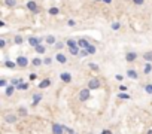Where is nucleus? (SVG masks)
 <instances>
[{
    "label": "nucleus",
    "mask_w": 152,
    "mask_h": 134,
    "mask_svg": "<svg viewBox=\"0 0 152 134\" xmlns=\"http://www.w3.org/2000/svg\"><path fill=\"white\" fill-rule=\"evenodd\" d=\"M100 85H101V84H100V80L96 79V77L91 79L90 82H88V88H90V89H97V88H100Z\"/></svg>",
    "instance_id": "obj_1"
},
{
    "label": "nucleus",
    "mask_w": 152,
    "mask_h": 134,
    "mask_svg": "<svg viewBox=\"0 0 152 134\" xmlns=\"http://www.w3.org/2000/svg\"><path fill=\"white\" fill-rule=\"evenodd\" d=\"M79 98L81 100H88V98H90V88H84L79 92Z\"/></svg>",
    "instance_id": "obj_2"
},
{
    "label": "nucleus",
    "mask_w": 152,
    "mask_h": 134,
    "mask_svg": "<svg viewBox=\"0 0 152 134\" xmlns=\"http://www.w3.org/2000/svg\"><path fill=\"white\" fill-rule=\"evenodd\" d=\"M60 77H61V80H63V82H66V84L72 82V75H70V73H67V72L61 73V75H60Z\"/></svg>",
    "instance_id": "obj_3"
},
{
    "label": "nucleus",
    "mask_w": 152,
    "mask_h": 134,
    "mask_svg": "<svg viewBox=\"0 0 152 134\" xmlns=\"http://www.w3.org/2000/svg\"><path fill=\"white\" fill-rule=\"evenodd\" d=\"M17 64L21 66V67H25V66L29 64V60L25 58V57H18V58H17Z\"/></svg>",
    "instance_id": "obj_4"
},
{
    "label": "nucleus",
    "mask_w": 152,
    "mask_h": 134,
    "mask_svg": "<svg viewBox=\"0 0 152 134\" xmlns=\"http://www.w3.org/2000/svg\"><path fill=\"white\" fill-rule=\"evenodd\" d=\"M52 131H54L55 134H61L63 131H64V127H61V125H58V124H52Z\"/></svg>",
    "instance_id": "obj_5"
},
{
    "label": "nucleus",
    "mask_w": 152,
    "mask_h": 134,
    "mask_svg": "<svg viewBox=\"0 0 152 134\" xmlns=\"http://www.w3.org/2000/svg\"><path fill=\"white\" fill-rule=\"evenodd\" d=\"M15 89H17V87H15L14 84H10V85H9V87L6 88V96H8V97H10L12 94L15 92Z\"/></svg>",
    "instance_id": "obj_6"
},
{
    "label": "nucleus",
    "mask_w": 152,
    "mask_h": 134,
    "mask_svg": "<svg viewBox=\"0 0 152 134\" xmlns=\"http://www.w3.org/2000/svg\"><path fill=\"white\" fill-rule=\"evenodd\" d=\"M40 42H42V40H40L39 37H30V39H29V43H30L31 46H37Z\"/></svg>",
    "instance_id": "obj_7"
},
{
    "label": "nucleus",
    "mask_w": 152,
    "mask_h": 134,
    "mask_svg": "<svg viewBox=\"0 0 152 134\" xmlns=\"http://www.w3.org/2000/svg\"><path fill=\"white\" fill-rule=\"evenodd\" d=\"M5 121H6L8 124H14L15 121H17V116L15 115H6L5 116Z\"/></svg>",
    "instance_id": "obj_8"
},
{
    "label": "nucleus",
    "mask_w": 152,
    "mask_h": 134,
    "mask_svg": "<svg viewBox=\"0 0 152 134\" xmlns=\"http://www.w3.org/2000/svg\"><path fill=\"white\" fill-rule=\"evenodd\" d=\"M78 45H79V48H88V46H90L88 40H85V39H79L78 40Z\"/></svg>",
    "instance_id": "obj_9"
},
{
    "label": "nucleus",
    "mask_w": 152,
    "mask_h": 134,
    "mask_svg": "<svg viewBox=\"0 0 152 134\" xmlns=\"http://www.w3.org/2000/svg\"><path fill=\"white\" fill-rule=\"evenodd\" d=\"M125 58H127V61H134L137 58V55H136V52H128L125 55Z\"/></svg>",
    "instance_id": "obj_10"
},
{
    "label": "nucleus",
    "mask_w": 152,
    "mask_h": 134,
    "mask_svg": "<svg viewBox=\"0 0 152 134\" xmlns=\"http://www.w3.org/2000/svg\"><path fill=\"white\" fill-rule=\"evenodd\" d=\"M40 100H42V96H40V94H34V96H33V106L39 104Z\"/></svg>",
    "instance_id": "obj_11"
},
{
    "label": "nucleus",
    "mask_w": 152,
    "mask_h": 134,
    "mask_svg": "<svg viewBox=\"0 0 152 134\" xmlns=\"http://www.w3.org/2000/svg\"><path fill=\"white\" fill-rule=\"evenodd\" d=\"M49 85H51V80H49V79H45V80H42V82L39 84V88L45 89V88H48Z\"/></svg>",
    "instance_id": "obj_12"
},
{
    "label": "nucleus",
    "mask_w": 152,
    "mask_h": 134,
    "mask_svg": "<svg viewBox=\"0 0 152 134\" xmlns=\"http://www.w3.org/2000/svg\"><path fill=\"white\" fill-rule=\"evenodd\" d=\"M127 76H128L130 79H137V77H139V76H137V72H136V70H131V69L127 72Z\"/></svg>",
    "instance_id": "obj_13"
},
{
    "label": "nucleus",
    "mask_w": 152,
    "mask_h": 134,
    "mask_svg": "<svg viewBox=\"0 0 152 134\" xmlns=\"http://www.w3.org/2000/svg\"><path fill=\"white\" fill-rule=\"evenodd\" d=\"M27 8H29L31 12H37V10H39V9H37V6H36V3H34V2H29V3H27Z\"/></svg>",
    "instance_id": "obj_14"
},
{
    "label": "nucleus",
    "mask_w": 152,
    "mask_h": 134,
    "mask_svg": "<svg viewBox=\"0 0 152 134\" xmlns=\"http://www.w3.org/2000/svg\"><path fill=\"white\" fill-rule=\"evenodd\" d=\"M55 58H57V61H58V63H61V64H64V63H66V57L63 55L61 52H58V54H57V57H55Z\"/></svg>",
    "instance_id": "obj_15"
},
{
    "label": "nucleus",
    "mask_w": 152,
    "mask_h": 134,
    "mask_svg": "<svg viewBox=\"0 0 152 134\" xmlns=\"http://www.w3.org/2000/svg\"><path fill=\"white\" fill-rule=\"evenodd\" d=\"M5 66L8 67V69H15V67H17L18 64H17V61H15V63H14V61H6V63H5Z\"/></svg>",
    "instance_id": "obj_16"
},
{
    "label": "nucleus",
    "mask_w": 152,
    "mask_h": 134,
    "mask_svg": "<svg viewBox=\"0 0 152 134\" xmlns=\"http://www.w3.org/2000/svg\"><path fill=\"white\" fill-rule=\"evenodd\" d=\"M79 52H81V51H79V45H78V46H73V48H70V54H72V55H78Z\"/></svg>",
    "instance_id": "obj_17"
},
{
    "label": "nucleus",
    "mask_w": 152,
    "mask_h": 134,
    "mask_svg": "<svg viewBox=\"0 0 152 134\" xmlns=\"http://www.w3.org/2000/svg\"><path fill=\"white\" fill-rule=\"evenodd\" d=\"M17 89H21V91L29 89V84H22V82H20V84L17 85Z\"/></svg>",
    "instance_id": "obj_18"
},
{
    "label": "nucleus",
    "mask_w": 152,
    "mask_h": 134,
    "mask_svg": "<svg viewBox=\"0 0 152 134\" xmlns=\"http://www.w3.org/2000/svg\"><path fill=\"white\" fill-rule=\"evenodd\" d=\"M151 70H152V64H151V61H148L145 64V73L148 75V73H151Z\"/></svg>",
    "instance_id": "obj_19"
},
{
    "label": "nucleus",
    "mask_w": 152,
    "mask_h": 134,
    "mask_svg": "<svg viewBox=\"0 0 152 134\" xmlns=\"http://www.w3.org/2000/svg\"><path fill=\"white\" fill-rule=\"evenodd\" d=\"M79 55H81V57H86V55H90V52H88V48H81Z\"/></svg>",
    "instance_id": "obj_20"
},
{
    "label": "nucleus",
    "mask_w": 152,
    "mask_h": 134,
    "mask_svg": "<svg viewBox=\"0 0 152 134\" xmlns=\"http://www.w3.org/2000/svg\"><path fill=\"white\" fill-rule=\"evenodd\" d=\"M66 43H67V46H69V48H73V46H78V42H75V40H73V39H69V40H67V42H66Z\"/></svg>",
    "instance_id": "obj_21"
},
{
    "label": "nucleus",
    "mask_w": 152,
    "mask_h": 134,
    "mask_svg": "<svg viewBox=\"0 0 152 134\" xmlns=\"http://www.w3.org/2000/svg\"><path fill=\"white\" fill-rule=\"evenodd\" d=\"M46 42H48L49 45H55V37H54V36H48V37H46Z\"/></svg>",
    "instance_id": "obj_22"
},
{
    "label": "nucleus",
    "mask_w": 152,
    "mask_h": 134,
    "mask_svg": "<svg viewBox=\"0 0 152 134\" xmlns=\"http://www.w3.org/2000/svg\"><path fill=\"white\" fill-rule=\"evenodd\" d=\"M143 58H145L146 61H152V52H145V54H143Z\"/></svg>",
    "instance_id": "obj_23"
},
{
    "label": "nucleus",
    "mask_w": 152,
    "mask_h": 134,
    "mask_svg": "<svg viewBox=\"0 0 152 134\" xmlns=\"http://www.w3.org/2000/svg\"><path fill=\"white\" fill-rule=\"evenodd\" d=\"M34 48H36V52H39V54H43L45 52V46H42L40 43L37 45V46H34Z\"/></svg>",
    "instance_id": "obj_24"
},
{
    "label": "nucleus",
    "mask_w": 152,
    "mask_h": 134,
    "mask_svg": "<svg viewBox=\"0 0 152 134\" xmlns=\"http://www.w3.org/2000/svg\"><path fill=\"white\" fill-rule=\"evenodd\" d=\"M5 5L6 6H15L17 5V0H5Z\"/></svg>",
    "instance_id": "obj_25"
},
{
    "label": "nucleus",
    "mask_w": 152,
    "mask_h": 134,
    "mask_svg": "<svg viewBox=\"0 0 152 134\" xmlns=\"http://www.w3.org/2000/svg\"><path fill=\"white\" fill-rule=\"evenodd\" d=\"M118 97H119V98H122V100H128V98H130V96H128V94H125L124 91H122L121 94H118Z\"/></svg>",
    "instance_id": "obj_26"
},
{
    "label": "nucleus",
    "mask_w": 152,
    "mask_h": 134,
    "mask_svg": "<svg viewBox=\"0 0 152 134\" xmlns=\"http://www.w3.org/2000/svg\"><path fill=\"white\" fill-rule=\"evenodd\" d=\"M49 13H51V15H58L60 10H58L57 8H51V9H49Z\"/></svg>",
    "instance_id": "obj_27"
},
{
    "label": "nucleus",
    "mask_w": 152,
    "mask_h": 134,
    "mask_svg": "<svg viewBox=\"0 0 152 134\" xmlns=\"http://www.w3.org/2000/svg\"><path fill=\"white\" fill-rule=\"evenodd\" d=\"M31 64H33V66H40V64H42V60H40V58H33Z\"/></svg>",
    "instance_id": "obj_28"
},
{
    "label": "nucleus",
    "mask_w": 152,
    "mask_h": 134,
    "mask_svg": "<svg viewBox=\"0 0 152 134\" xmlns=\"http://www.w3.org/2000/svg\"><path fill=\"white\" fill-rule=\"evenodd\" d=\"M121 29V24L119 22H113L112 24V30H119Z\"/></svg>",
    "instance_id": "obj_29"
},
{
    "label": "nucleus",
    "mask_w": 152,
    "mask_h": 134,
    "mask_svg": "<svg viewBox=\"0 0 152 134\" xmlns=\"http://www.w3.org/2000/svg\"><path fill=\"white\" fill-rule=\"evenodd\" d=\"M15 43L17 45H21L22 43V37L21 36H15Z\"/></svg>",
    "instance_id": "obj_30"
},
{
    "label": "nucleus",
    "mask_w": 152,
    "mask_h": 134,
    "mask_svg": "<svg viewBox=\"0 0 152 134\" xmlns=\"http://www.w3.org/2000/svg\"><path fill=\"white\" fill-rule=\"evenodd\" d=\"M145 91H146L148 94H152V84H149V85H146V87H145Z\"/></svg>",
    "instance_id": "obj_31"
},
{
    "label": "nucleus",
    "mask_w": 152,
    "mask_h": 134,
    "mask_svg": "<svg viewBox=\"0 0 152 134\" xmlns=\"http://www.w3.org/2000/svg\"><path fill=\"white\" fill-rule=\"evenodd\" d=\"M88 52H90V54H96V46L90 45V46H88Z\"/></svg>",
    "instance_id": "obj_32"
},
{
    "label": "nucleus",
    "mask_w": 152,
    "mask_h": 134,
    "mask_svg": "<svg viewBox=\"0 0 152 134\" xmlns=\"http://www.w3.org/2000/svg\"><path fill=\"white\" fill-rule=\"evenodd\" d=\"M63 46H64V43H63V42H55V48L57 49H61Z\"/></svg>",
    "instance_id": "obj_33"
},
{
    "label": "nucleus",
    "mask_w": 152,
    "mask_h": 134,
    "mask_svg": "<svg viewBox=\"0 0 152 134\" xmlns=\"http://www.w3.org/2000/svg\"><path fill=\"white\" fill-rule=\"evenodd\" d=\"M90 69H93V70H98V66L94 64V63H90Z\"/></svg>",
    "instance_id": "obj_34"
},
{
    "label": "nucleus",
    "mask_w": 152,
    "mask_h": 134,
    "mask_svg": "<svg viewBox=\"0 0 152 134\" xmlns=\"http://www.w3.org/2000/svg\"><path fill=\"white\" fill-rule=\"evenodd\" d=\"M20 115L25 116V115H27V109H22V107H21V109H20Z\"/></svg>",
    "instance_id": "obj_35"
},
{
    "label": "nucleus",
    "mask_w": 152,
    "mask_h": 134,
    "mask_svg": "<svg viewBox=\"0 0 152 134\" xmlns=\"http://www.w3.org/2000/svg\"><path fill=\"white\" fill-rule=\"evenodd\" d=\"M134 5H143L145 3V0H133Z\"/></svg>",
    "instance_id": "obj_36"
},
{
    "label": "nucleus",
    "mask_w": 152,
    "mask_h": 134,
    "mask_svg": "<svg viewBox=\"0 0 152 134\" xmlns=\"http://www.w3.org/2000/svg\"><path fill=\"white\" fill-rule=\"evenodd\" d=\"M29 77H30V80H34V79L37 77V75H36V73H30V76H29Z\"/></svg>",
    "instance_id": "obj_37"
},
{
    "label": "nucleus",
    "mask_w": 152,
    "mask_h": 134,
    "mask_svg": "<svg viewBox=\"0 0 152 134\" xmlns=\"http://www.w3.org/2000/svg\"><path fill=\"white\" fill-rule=\"evenodd\" d=\"M51 61H52L51 58H45V60H43V64H46V66H48V64H51Z\"/></svg>",
    "instance_id": "obj_38"
},
{
    "label": "nucleus",
    "mask_w": 152,
    "mask_h": 134,
    "mask_svg": "<svg viewBox=\"0 0 152 134\" xmlns=\"http://www.w3.org/2000/svg\"><path fill=\"white\" fill-rule=\"evenodd\" d=\"M20 82H21V80H20V79H14V80H12V84H14L15 87H17V85H18Z\"/></svg>",
    "instance_id": "obj_39"
},
{
    "label": "nucleus",
    "mask_w": 152,
    "mask_h": 134,
    "mask_svg": "<svg viewBox=\"0 0 152 134\" xmlns=\"http://www.w3.org/2000/svg\"><path fill=\"white\" fill-rule=\"evenodd\" d=\"M5 45H6V42L2 39V40H0V48H5Z\"/></svg>",
    "instance_id": "obj_40"
},
{
    "label": "nucleus",
    "mask_w": 152,
    "mask_h": 134,
    "mask_svg": "<svg viewBox=\"0 0 152 134\" xmlns=\"http://www.w3.org/2000/svg\"><path fill=\"white\" fill-rule=\"evenodd\" d=\"M0 87H6V80H5V79L0 80Z\"/></svg>",
    "instance_id": "obj_41"
},
{
    "label": "nucleus",
    "mask_w": 152,
    "mask_h": 134,
    "mask_svg": "<svg viewBox=\"0 0 152 134\" xmlns=\"http://www.w3.org/2000/svg\"><path fill=\"white\" fill-rule=\"evenodd\" d=\"M64 133H73V130H72V128H67V127H64Z\"/></svg>",
    "instance_id": "obj_42"
},
{
    "label": "nucleus",
    "mask_w": 152,
    "mask_h": 134,
    "mask_svg": "<svg viewBox=\"0 0 152 134\" xmlns=\"http://www.w3.org/2000/svg\"><path fill=\"white\" fill-rule=\"evenodd\" d=\"M67 24L72 27V25H75V21H73V20H69V21H67Z\"/></svg>",
    "instance_id": "obj_43"
},
{
    "label": "nucleus",
    "mask_w": 152,
    "mask_h": 134,
    "mask_svg": "<svg viewBox=\"0 0 152 134\" xmlns=\"http://www.w3.org/2000/svg\"><path fill=\"white\" fill-rule=\"evenodd\" d=\"M119 89H121V91H127V87H125V85H121Z\"/></svg>",
    "instance_id": "obj_44"
},
{
    "label": "nucleus",
    "mask_w": 152,
    "mask_h": 134,
    "mask_svg": "<svg viewBox=\"0 0 152 134\" xmlns=\"http://www.w3.org/2000/svg\"><path fill=\"white\" fill-rule=\"evenodd\" d=\"M115 77H116V79H118V80H122V77H124V76H121V75H116V76H115Z\"/></svg>",
    "instance_id": "obj_45"
},
{
    "label": "nucleus",
    "mask_w": 152,
    "mask_h": 134,
    "mask_svg": "<svg viewBox=\"0 0 152 134\" xmlns=\"http://www.w3.org/2000/svg\"><path fill=\"white\" fill-rule=\"evenodd\" d=\"M103 2H105V3H107V5H109V3H112V0H103Z\"/></svg>",
    "instance_id": "obj_46"
},
{
    "label": "nucleus",
    "mask_w": 152,
    "mask_h": 134,
    "mask_svg": "<svg viewBox=\"0 0 152 134\" xmlns=\"http://www.w3.org/2000/svg\"><path fill=\"white\" fill-rule=\"evenodd\" d=\"M96 2H100V0H96Z\"/></svg>",
    "instance_id": "obj_47"
}]
</instances>
